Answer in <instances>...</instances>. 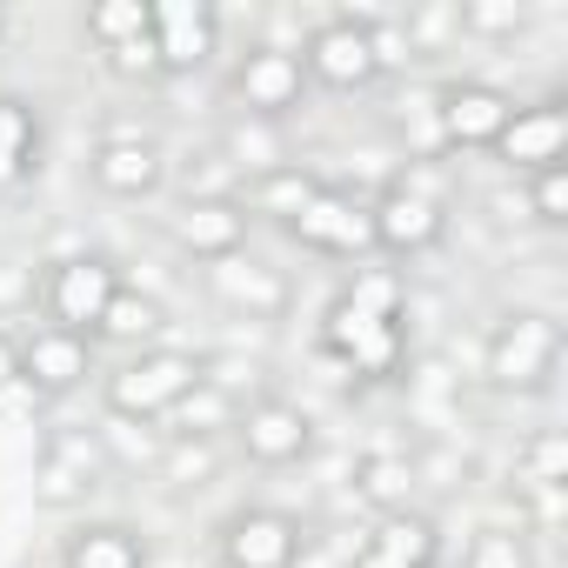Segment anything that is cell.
Instances as JSON below:
<instances>
[{"instance_id": "6da1fadb", "label": "cell", "mask_w": 568, "mask_h": 568, "mask_svg": "<svg viewBox=\"0 0 568 568\" xmlns=\"http://www.w3.org/2000/svg\"><path fill=\"white\" fill-rule=\"evenodd\" d=\"M322 348L362 382H388L402 368V281H395V267H362L348 281V295L322 322Z\"/></svg>"}, {"instance_id": "7a4b0ae2", "label": "cell", "mask_w": 568, "mask_h": 568, "mask_svg": "<svg viewBox=\"0 0 568 568\" xmlns=\"http://www.w3.org/2000/svg\"><path fill=\"white\" fill-rule=\"evenodd\" d=\"M114 295H121V274H114V261H108V254L54 261V267H48V288H41L48 322H54V328H68V335H94Z\"/></svg>"}, {"instance_id": "3957f363", "label": "cell", "mask_w": 568, "mask_h": 568, "mask_svg": "<svg viewBox=\"0 0 568 568\" xmlns=\"http://www.w3.org/2000/svg\"><path fill=\"white\" fill-rule=\"evenodd\" d=\"M388 68V34L362 28V21H328L308 34V54H302V74L328 81V88H368L375 74Z\"/></svg>"}, {"instance_id": "277c9868", "label": "cell", "mask_w": 568, "mask_h": 568, "mask_svg": "<svg viewBox=\"0 0 568 568\" xmlns=\"http://www.w3.org/2000/svg\"><path fill=\"white\" fill-rule=\"evenodd\" d=\"M194 388H201V362L194 355H141V362L108 375V408L114 415H168Z\"/></svg>"}, {"instance_id": "5b68a950", "label": "cell", "mask_w": 568, "mask_h": 568, "mask_svg": "<svg viewBox=\"0 0 568 568\" xmlns=\"http://www.w3.org/2000/svg\"><path fill=\"white\" fill-rule=\"evenodd\" d=\"M555 362H561V328L541 322V315H515L488 342V375L501 388H541L555 375Z\"/></svg>"}, {"instance_id": "8992f818", "label": "cell", "mask_w": 568, "mask_h": 568, "mask_svg": "<svg viewBox=\"0 0 568 568\" xmlns=\"http://www.w3.org/2000/svg\"><path fill=\"white\" fill-rule=\"evenodd\" d=\"M88 368H94L88 335H68V328H54V322L14 342V382H28L34 395H68V388L88 382Z\"/></svg>"}, {"instance_id": "52a82bcc", "label": "cell", "mask_w": 568, "mask_h": 568, "mask_svg": "<svg viewBox=\"0 0 568 568\" xmlns=\"http://www.w3.org/2000/svg\"><path fill=\"white\" fill-rule=\"evenodd\" d=\"M148 34H154V61L161 74H187L214 54V8L207 0H148Z\"/></svg>"}, {"instance_id": "ba28073f", "label": "cell", "mask_w": 568, "mask_h": 568, "mask_svg": "<svg viewBox=\"0 0 568 568\" xmlns=\"http://www.w3.org/2000/svg\"><path fill=\"white\" fill-rule=\"evenodd\" d=\"M295 555H302V528L288 515H274V508H247L221 535L227 568H295Z\"/></svg>"}, {"instance_id": "9c48e42d", "label": "cell", "mask_w": 568, "mask_h": 568, "mask_svg": "<svg viewBox=\"0 0 568 568\" xmlns=\"http://www.w3.org/2000/svg\"><path fill=\"white\" fill-rule=\"evenodd\" d=\"M495 154L521 174H541L568 154V108L561 101H541V108H515L508 128L495 134Z\"/></svg>"}, {"instance_id": "30bf717a", "label": "cell", "mask_w": 568, "mask_h": 568, "mask_svg": "<svg viewBox=\"0 0 568 568\" xmlns=\"http://www.w3.org/2000/svg\"><path fill=\"white\" fill-rule=\"evenodd\" d=\"M288 234H295L302 247H315V254H368V247H375L368 207H355V201L335 194V187H322V194L288 221Z\"/></svg>"}, {"instance_id": "8fae6325", "label": "cell", "mask_w": 568, "mask_h": 568, "mask_svg": "<svg viewBox=\"0 0 568 568\" xmlns=\"http://www.w3.org/2000/svg\"><path fill=\"white\" fill-rule=\"evenodd\" d=\"M302 88H308V74H302V54H288V48H254L234 68V101L247 114H288L302 101Z\"/></svg>"}, {"instance_id": "7c38bea8", "label": "cell", "mask_w": 568, "mask_h": 568, "mask_svg": "<svg viewBox=\"0 0 568 568\" xmlns=\"http://www.w3.org/2000/svg\"><path fill=\"white\" fill-rule=\"evenodd\" d=\"M308 442H315V422H308L295 402H254V408L241 415V448H247V462H261V468L302 462Z\"/></svg>"}, {"instance_id": "4fadbf2b", "label": "cell", "mask_w": 568, "mask_h": 568, "mask_svg": "<svg viewBox=\"0 0 568 568\" xmlns=\"http://www.w3.org/2000/svg\"><path fill=\"white\" fill-rule=\"evenodd\" d=\"M368 227H375V247L422 254V247L442 241V207H435L422 187H388V194L368 207Z\"/></svg>"}, {"instance_id": "5bb4252c", "label": "cell", "mask_w": 568, "mask_h": 568, "mask_svg": "<svg viewBox=\"0 0 568 568\" xmlns=\"http://www.w3.org/2000/svg\"><path fill=\"white\" fill-rule=\"evenodd\" d=\"M508 114H515L508 94H495L481 81H462V88L442 94V141L448 148H495V134L508 128Z\"/></svg>"}, {"instance_id": "9a60e30c", "label": "cell", "mask_w": 568, "mask_h": 568, "mask_svg": "<svg viewBox=\"0 0 568 568\" xmlns=\"http://www.w3.org/2000/svg\"><path fill=\"white\" fill-rule=\"evenodd\" d=\"M174 241H181L187 254H201V261H227V254L247 241V207H241V201H214V194L181 201V207H174Z\"/></svg>"}, {"instance_id": "2e32d148", "label": "cell", "mask_w": 568, "mask_h": 568, "mask_svg": "<svg viewBox=\"0 0 568 568\" xmlns=\"http://www.w3.org/2000/svg\"><path fill=\"white\" fill-rule=\"evenodd\" d=\"M435 555H442L435 521H428V515L395 508V515H382V528L368 535V548L355 555V568H428Z\"/></svg>"}, {"instance_id": "e0dca14e", "label": "cell", "mask_w": 568, "mask_h": 568, "mask_svg": "<svg viewBox=\"0 0 568 568\" xmlns=\"http://www.w3.org/2000/svg\"><path fill=\"white\" fill-rule=\"evenodd\" d=\"M94 187L101 194H121V201H141L161 187V148L154 141H108L94 154Z\"/></svg>"}, {"instance_id": "ac0fdd59", "label": "cell", "mask_w": 568, "mask_h": 568, "mask_svg": "<svg viewBox=\"0 0 568 568\" xmlns=\"http://www.w3.org/2000/svg\"><path fill=\"white\" fill-rule=\"evenodd\" d=\"M34 154H41V121H34V108L0 94V194L21 187V181L34 174Z\"/></svg>"}, {"instance_id": "d6986e66", "label": "cell", "mask_w": 568, "mask_h": 568, "mask_svg": "<svg viewBox=\"0 0 568 568\" xmlns=\"http://www.w3.org/2000/svg\"><path fill=\"white\" fill-rule=\"evenodd\" d=\"M61 568H148V548H141V535L101 521V528H81V535L68 541Z\"/></svg>"}, {"instance_id": "ffe728a7", "label": "cell", "mask_w": 568, "mask_h": 568, "mask_svg": "<svg viewBox=\"0 0 568 568\" xmlns=\"http://www.w3.org/2000/svg\"><path fill=\"white\" fill-rule=\"evenodd\" d=\"M88 34L101 41V54H121L134 41H148V0H108L88 14Z\"/></svg>"}, {"instance_id": "44dd1931", "label": "cell", "mask_w": 568, "mask_h": 568, "mask_svg": "<svg viewBox=\"0 0 568 568\" xmlns=\"http://www.w3.org/2000/svg\"><path fill=\"white\" fill-rule=\"evenodd\" d=\"M408 481H415V468H408L402 455H368V462L355 468V488H362L382 515H395V508L408 501Z\"/></svg>"}, {"instance_id": "7402d4cb", "label": "cell", "mask_w": 568, "mask_h": 568, "mask_svg": "<svg viewBox=\"0 0 568 568\" xmlns=\"http://www.w3.org/2000/svg\"><path fill=\"white\" fill-rule=\"evenodd\" d=\"M315 194H322V181H315V174H295V168H288V174L274 168V174L254 181V207H267V214H281V221H295Z\"/></svg>"}, {"instance_id": "603a6c76", "label": "cell", "mask_w": 568, "mask_h": 568, "mask_svg": "<svg viewBox=\"0 0 568 568\" xmlns=\"http://www.w3.org/2000/svg\"><path fill=\"white\" fill-rule=\"evenodd\" d=\"M154 328H161V308H154L148 295H128V288H121V295L108 302V315H101L94 335H108V342H148Z\"/></svg>"}, {"instance_id": "cb8c5ba5", "label": "cell", "mask_w": 568, "mask_h": 568, "mask_svg": "<svg viewBox=\"0 0 568 568\" xmlns=\"http://www.w3.org/2000/svg\"><path fill=\"white\" fill-rule=\"evenodd\" d=\"M521 481H528V488H561V481H568V442H561V435L528 442V455H521Z\"/></svg>"}, {"instance_id": "d4e9b609", "label": "cell", "mask_w": 568, "mask_h": 568, "mask_svg": "<svg viewBox=\"0 0 568 568\" xmlns=\"http://www.w3.org/2000/svg\"><path fill=\"white\" fill-rule=\"evenodd\" d=\"M568 214V161L535 174V221H561Z\"/></svg>"}, {"instance_id": "484cf974", "label": "cell", "mask_w": 568, "mask_h": 568, "mask_svg": "<svg viewBox=\"0 0 568 568\" xmlns=\"http://www.w3.org/2000/svg\"><path fill=\"white\" fill-rule=\"evenodd\" d=\"M468 568H528V548H521V535H481Z\"/></svg>"}, {"instance_id": "4316f807", "label": "cell", "mask_w": 568, "mask_h": 568, "mask_svg": "<svg viewBox=\"0 0 568 568\" xmlns=\"http://www.w3.org/2000/svg\"><path fill=\"white\" fill-rule=\"evenodd\" d=\"M515 21H521V8H508V0H501V8H481V0L462 8V28H481V34H508Z\"/></svg>"}, {"instance_id": "83f0119b", "label": "cell", "mask_w": 568, "mask_h": 568, "mask_svg": "<svg viewBox=\"0 0 568 568\" xmlns=\"http://www.w3.org/2000/svg\"><path fill=\"white\" fill-rule=\"evenodd\" d=\"M8 375H14V348H8V342H0V382H8Z\"/></svg>"}, {"instance_id": "f1b7e54d", "label": "cell", "mask_w": 568, "mask_h": 568, "mask_svg": "<svg viewBox=\"0 0 568 568\" xmlns=\"http://www.w3.org/2000/svg\"><path fill=\"white\" fill-rule=\"evenodd\" d=\"M428 568H462V561H442V555H435V561H428Z\"/></svg>"}, {"instance_id": "f546056e", "label": "cell", "mask_w": 568, "mask_h": 568, "mask_svg": "<svg viewBox=\"0 0 568 568\" xmlns=\"http://www.w3.org/2000/svg\"><path fill=\"white\" fill-rule=\"evenodd\" d=\"M0 34H8V8H0Z\"/></svg>"}]
</instances>
